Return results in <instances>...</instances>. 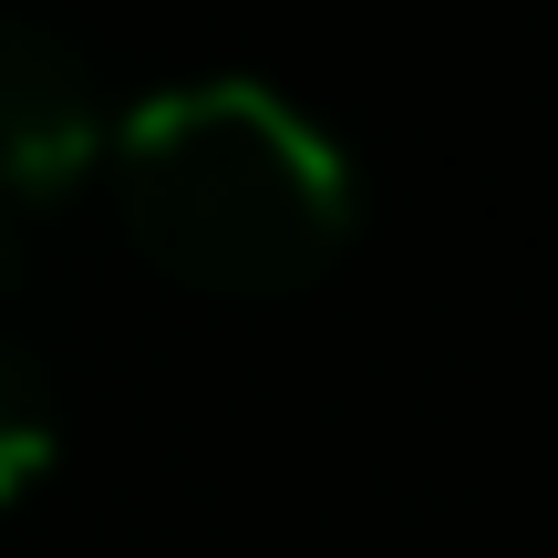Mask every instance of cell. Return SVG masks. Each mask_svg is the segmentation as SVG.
<instances>
[{"label": "cell", "mask_w": 558, "mask_h": 558, "mask_svg": "<svg viewBox=\"0 0 558 558\" xmlns=\"http://www.w3.org/2000/svg\"><path fill=\"white\" fill-rule=\"evenodd\" d=\"M135 248L186 290H300L352 239V166L248 73L166 83L104 135Z\"/></svg>", "instance_id": "6da1fadb"}, {"label": "cell", "mask_w": 558, "mask_h": 558, "mask_svg": "<svg viewBox=\"0 0 558 558\" xmlns=\"http://www.w3.org/2000/svg\"><path fill=\"white\" fill-rule=\"evenodd\" d=\"M104 94L52 32L0 21V197H62L104 166Z\"/></svg>", "instance_id": "7a4b0ae2"}, {"label": "cell", "mask_w": 558, "mask_h": 558, "mask_svg": "<svg viewBox=\"0 0 558 558\" xmlns=\"http://www.w3.org/2000/svg\"><path fill=\"white\" fill-rule=\"evenodd\" d=\"M0 279H11V228H0Z\"/></svg>", "instance_id": "277c9868"}, {"label": "cell", "mask_w": 558, "mask_h": 558, "mask_svg": "<svg viewBox=\"0 0 558 558\" xmlns=\"http://www.w3.org/2000/svg\"><path fill=\"white\" fill-rule=\"evenodd\" d=\"M52 445H62V403H52V383H41L21 352H0V507H11L21 486H41Z\"/></svg>", "instance_id": "3957f363"}]
</instances>
